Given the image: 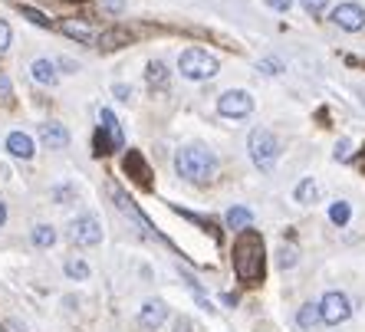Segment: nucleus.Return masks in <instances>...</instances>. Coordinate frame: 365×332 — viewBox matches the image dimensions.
I'll return each instance as SVG.
<instances>
[{
    "label": "nucleus",
    "instance_id": "1",
    "mask_svg": "<svg viewBox=\"0 0 365 332\" xmlns=\"http://www.w3.org/2000/svg\"><path fill=\"white\" fill-rule=\"evenodd\" d=\"M234 273L243 283H257L263 280V237L254 227L241 230V237L234 243Z\"/></svg>",
    "mask_w": 365,
    "mask_h": 332
},
{
    "label": "nucleus",
    "instance_id": "2",
    "mask_svg": "<svg viewBox=\"0 0 365 332\" xmlns=\"http://www.w3.org/2000/svg\"><path fill=\"white\" fill-rule=\"evenodd\" d=\"M175 168H178L181 178H188V181H195V184H204L217 175V158H214V151L201 148V145H188V148H181L175 155Z\"/></svg>",
    "mask_w": 365,
    "mask_h": 332
},
{
    "label": "nucleus",
    "instance_id": "3",
    "mask_svg": "<svg viewBox=\"0 0 365 332\" xmlns=\"http://www.w3.org/2000/svg\"><path fill=\"white\" fill-rule=\"evenodd\" d=\"M178 69H181L184 79H195V82H201V79H211V76H217L221 63H217V56H211L208 49L191 46V49H184L181 56H178Z\"/></svg>",
    "mask_w": 365,
    "mask_h": 332
},
{
    "label": "nucleus",
    "instance_id": "4",
    "mask_svg": "<svg viewBox=\"0 0 365 332\" xmlns=\"http://www.w3.org/2000/svg\"><path fill=\"white\" fill-rule=\"evenodd\" d=\"M247 148H250V158L260 171H274L276 158H280V142L270 129H254L247 138Z\"/></svg>",
    "mask_w": 365,
    "mask_h": 332
},
{
    "label": "nucleus",
    "instance_id": "5",
    "mask_svg": "<svg viewBox=\"0 0 365 332\" xmlns=\"http://www.w3.org/2000/svg\"><path fill=\"white\" fill-rule=\"evenodd\" d=\"M217 112H221L224 119H247V115L254 112V99H250V92L230 89L217 99Z\"/></svg>",
    "mask_w": 365,
    "mask_h": 332
},
{
    "label": "nucleus",
    "instance_id": "6",
    "mask_svg": "<svg viewBox=\"0 0 365 332\" xmlns=\"http://www.w3.org/2000/svg\"><path fill=\"white\" fill-rule=\"evenodd\" d=\"M320 309H322V322L326 326H339V322H346V319L352 316V302L346 293H326L320 302Z\"/></svg>",
    "mask_w": 365,
    "mask_h": 332
},
{
    "label": "nucleus",
    "instance_id": "7",
    "mask_svg": "<svg viewBox=\"0 0 365 332\" xmlns=\"http://www.w3.org/2000/svg\"><path fill=\"white\" fill-rule=\"evenodd\" d=\"M69 237H73V243H79V247H96V243L102 241V227H99V221H96L92 214H82V217H76V221L69 224Z\"/></svg>",
    "mask_w": 365,
    "mask_h": 332
},
{
    "label": "nucleus",
    "instance_id": "8",
    "mask_svg": "<svg viewBox=\"0 0 365 332\" xmlns=\"http://www.w3.org/2000/svg\"><path fill=\"white\" fill-rule=\"evenodd\" d=\"M333 23L335 27H342V30H362L365 27V7L362 3H339V7H333Z\"/></svg>",
    "mask_w": 365,
    "mask_h": 332
},
{
    "label": "nucleus",
    "instance_id": "9",
    "mask_svg": "<svg viewBox=\"0 0 365 332\" xmlns=\"http://www.w3.org/2000/svg\"><path fill=\"white\" fill-rule=\"evenodd\" d=\"M165 319H168V306L162 300H148L142 306V313H138V322H142L145 329H158Z\"/></svg>",
    "mask_w": 365,
    "mask_h": 332
},
{
    "label": "nucleus",
    "instance_id": "10",
    "mask_svg": "<svg viewBox=\"0 0 365 332\" xmlns=\"http://www.w3.org/2000/svg\"><path fill=\"white\" fill-rule=\"evenodd\" d=\"M40 142L46 148H66L69 145V132L63 129L60 122H43L40 125Z\"/></svg>",
    "mask_w": 365,
    "mask_h": 332
},
{
    "label": "nucleus",
    "instance_id": "11",
    "mask_svg": "<svg viewBox=\"0 0 365 332\" xmlns=\"http://www.w3.org/2000/svg\"><path fill=\"white\" fill-rule=\"evenodd\" d=\"M99 119H102V132H106V138H109V145H112V151H119L122 145H125V135H122L119 119L112 115V109H102V112H99Z\"/></svg>",
    "mask_w": 365,
    "mask_h": 332
},
{
    "label": "nucleus",
    "instance_id": "12",
    "mask_svg": "<svg viewBox=\"0 0 365 332\" xmlns=\"http://www.w3.org/2000/svg\"><path fill=\"white\" fill-rule=\"evenodd\" d=\"M7 151L14 155V158H33V138L27 135V132H10L7 135Z\"/></svg>",
    "mask_w": 365,
    "mask_h": 332
},
{
    "label": "nucleus",
    "instance_id": "13",
    "mask_svg": "<svg viewBox=\"0 0 365 332\" xmlns=\"http://www.w3.org/2000/svg\"><path fill=\"white\" fill-rule=\"evenodd\" d=\"M30 76L40 82V86H53V82H56V63L53 60H36L30 66Z\"/></svg>",
    "mask_w": 365,
    "mask_h": 332
},
{
    "label": "nucleus",
    "instance_id": "14",
    "mask_svg": "<svg viewBox=\"0 0 365 332\" xmlns=\"http://www.w3.org/2000/svg\"><path fill=\"white\" fill-rule=\"evenodd\" d=\"M63 33L79 40V43H92V40H96V30H92L89 23H82V20H66V23H63Z\"/></svg>",
    "mask_w": 365,
    "mask_h": 332
},
{
    "label": "nucleus",
    "instance_id": "15",
    "mask_svg": "<svg viewBox=\"0 0 365 332\" xmlns=\"http://www.w3.org/2000/svg\"><path fill=\"white\" fill-rule=\"evenodd\" d=\"M296 322H300L303 329H313L316 322H322V309H320V306H313V302H306L303 309L296 313Z\"/></svg>",
    "mask_w": 365,
    "mask_h": 332
},
{
    "label": "nucleus",
    "instance_id": "16",
    "mask_svg": "<svg viewBox=\"0 0 365 332\" xmlns=\"http://www.w3.org/2000/svg\"><path fill=\"white\" fill-rule=\"evenodd\" d=\"M250 224H254V214L247 211V208H230L228 211V227H234V230H247Z\"/></svg>",
    "mask_w": 365,
    "mask_h": 332
},
{
    "label": "nucleus",
    "instance_id": "17",
    "mask_svg": "<svg viewBox=\"0 0 365 332\" xmlns=\"http://www.w3.org/2000/svg\"><path fill=\"white\" fill-rule=\"evenodd\" d=\"M145 79H148V86H165L168 82V69H165V63H148V73H145Z\"/></svg>",
    "mask_w": 365,
    "mask_h": 332
},
{
    "label": "nucleus",
    "instance_id": "18",
    "mask_svg": "<svg viewBox=\"0 0 365 332\" xmlns=\"http://www.w3.org/2000/svg\"><path fill=\"white\" fill-rule=\"evenodd\" d=\"M349 204H346V201H335L333 208H329V221H333L335 227H346L349 224Z\"/></svg>",
    "mask_w": 365,
    "mask_h": 332
},
{
    "label": "nucleus",
    "instance_id": "19",
    "mask_svg": "<svg viewBox=\"0 0 365 332\" xmlns=\"http://www.w3.org/2000/svg\"><path fill=\"white\" fill-rule=\"evenodd\" d=\"M316 191H320V188H316V181H313V178H306V181L296 184V201H300V204H313Z\"/></svg>",
    "mask_w": 365,
    "mask_h": 332
},
{
    "label": "nucleus",
    "instance_id": "20",
    "mask_svg": "<svg viewBox=\"0 0 365 332\" xmlns=\"http://www.w3.org/2000/svg\"><path fill=\"white\" fill-rule=\"evenodd\" d=\"M33 243H36V247H53V243H56V230L40 224L36 230H33Z\"/></svg>",
    "mask_w": 365,
    "mask_h": 332
},
{
    "label": "nucleus",
    "instance_id": "21",
    "mask_svg": "<svg viewBox=\"0 0 365 332\" xmlns=\"http://www.w3.org/2000/svg\"><path fill=\"white\" fill-rule=\"evenodd\" d=\"M66 276H73V280H89V263L69 260V263H66Z\"/></svg>",
    "mask_w": 365,
    "mask_h": 332
},
{
    "label": "nucleus",
    "instance_id": "22",
    "mask_svg": "<svg viewBox=\"0 0 365 332\" xmlns=\"http://www.w3.org/2000/svg\"><path fill=\"white\" fill-rule=\"evenodd\" d=\"M10 40H14V33H10V23H3V20H0V56L10 49Z\"/></svg>",
    "mask_w": 365,
    "mask_h": 332
},
{
    "label": "nucleus",
    "instance_id": "23",
    "mask_svg": "<svg viewBox=\"0 0 365 332\" xmlns=\"http://www.w3.org/2000/svg\"><path fill=\"white\" fill-rule=\"evenodd\" d=\"M23 16L33 20V23H40V27H49V16H43L40 10H33V7H23Z\"/></svg>",
    "mask_w": 365,
    "mask_h": 332
},
{
    "label": "nucleus",
    "instance_id": "24",
    "mask_svg": "<svg viewBox=\"0 0 365 332\" xmlns=\"http://www.w3.org/2000/svg\"><path fill=\"white\" fill-rule=\"evenodd\" d=\"M300 3H303V10L306 14H322V10H326V0H300Z\"/></svg>",
    "mask_w": 365,
    "mask_h": 332
},
{
    "label": "nucleus",
    "instance_id": "25",
    "mask_svg": "<svg viewBox=\"0 0 365 332\" xmlns=\"http://www.w3.org/2000/svg\"><path fill=\"white\" fill-rule=\"evenodd\" d=\"M280 263H283V267H293V263H296V250H293V247H283V250H280Z\"/></svg>",
    "mask_w": 365,
    "mask_h": 332
},
{
    "label": "nucleus",
    "instance_id": "26",
    "mask_svg": "<svg viewBox=\"0 0 365 332\" xmlns=\"http://www.w3.org/2000/svg\"><path fill=\"white\" fill-rule=\"evenodd\" d=\"M102 10H109V14H122V10H125V0H102Z\"/></svg>",
    "mask_w": 365,
    "mask_h": 332
},
{
    "label": "nucleus",
    "instance_id": "27",
    "mask_svg": "<svg viewBox=\"0 0 365 332\" xmlns=\"http://www.w3.org/2000/svg\"><path fill=\"white\" fill-rule=\"evenodd\" d=\"M267 7H274V10H280V14H287L289 7H293V0H263Z\"/></svg>",
    "mask_w": 365,
    "mask_h": 332
},
{
    "label": "nucleus",
    "instance_id": "28",
    "mask_svg": "<svg viewBox=\"0 0 365 332\" xmlns=\"http://www.w3.org/2000/svg\"><path fill=\"white\" fill-rule=\"evenodd\" d=\"M260 69H263L267 76H274V73H280V63H276V60H263V63H260Z\"/></svg>",
    "mask_w": 365,
    "mask_h": 332
},
{
    "label": "nucleus",
    "instance_id": "29",
    "mask_svg": "<svg viewBox=\"0 0 365 332\" xmlns=\"http://www.w3.org/2000/svg\"><path fill=\"white\" fill-rule=\"evenodd\" d=\"M7 96H10V79L0 76V99H7Z\"/></svg>",
    "mask_w": 365,
    "mask_h": 332
},
{
    "label": "nucleus",
    "instance_id": "30",
    "mask_svg": "<svg viewBox=\"0 0 365 332\" xmlns=\"http://www.w3.org/2000/svg\"><path fill=\"white\" fill-rule=\"evenodd\" d=\"M115 96H119L122 102H125V99H129V96H132V89H129V86H115Z\"/></svg>",
    "mask_w": 365,
    "mask_h": 332
},
{
    "label": "nucleus",
    "instance_id": "31",
    "mask_svg": "<svg viewBox=\"0 0 365 332\" xmlns=\"http://www.w3.org/2000/svg\"><path fill=\"white\" fill-rule=\"evenodd\" d=\"M335 158H349V142H342V148H335Z\"/></svg>",
    "mask_w": 365,
    "mask_h": 332
},
{
    "label": "nucleus",
    "instance_id": "32",
    "mask_svg": "<svg viewBox=\"0 0 365 332\" xmlns=\"http://www.w3.org/2000/svg\"><path fill=\"white\" fill-rule=\"evenodd\" d=\"M3 221H7V208L0 204V227H3Z\"/></svg>",
    "mask_w": 365,
    "mask_h": 332
}]
</instances>
